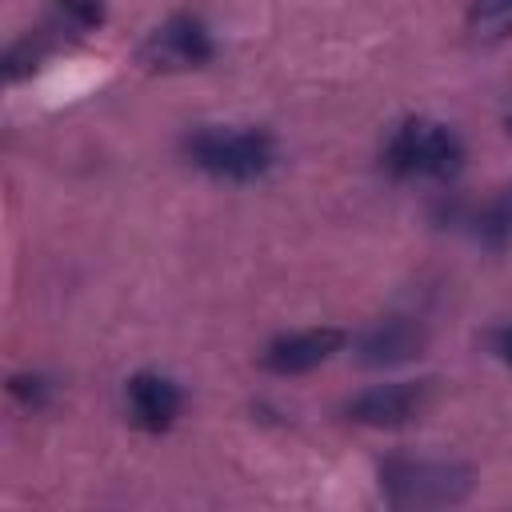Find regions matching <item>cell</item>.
I'll list each match as a JSON object with an SVG mask.
<instances>
[{"mask_svg":"<svg viewBox=\"0 0 512 512\" xmlns=\"http://www.w3.org/2000/svg\"><path fill=\"white\" fill-rule=\"evenodd\" d=\"M184 156L216 176V180H260L276 164V140L264 128H240V124H204L184 136Z\"/></svg>","mask_w":512,"mask_h":512,"instance_id":"1","label":"cell"},{"mask_svg":"<svg viewBox=\"0 0 512 512\" xmlns=\"http://www.w3.org/2000/svg\"><path fill=\"white\" fill-rule=\"evenodd\" d=\"M384 160L408 180H452L464 168V140L440 120L412 116L388 136Z\"/></svg>","mask_w":512,"mask_h":512,"instance_id":"2","label":"cell"},{"mask_svg":"<svg viewBox=\"0 0 512 512\" xmlns=\"http://www.w3.org/2000/svg\"><path fill=\"white\" fill-rule=\"evenodd\" d=\"M380 488L396 508H444L460 504L472 488V472L448 460H388Z\"/></svg>","mask_w":512,"mask_h":512,"instance_id":"3","label":"cell"},{"mask_svg":"<svg viewBox=\"0 0 512 512\" xmlns=\"http://www.w3.org/2000/svg\"><path fill=\"white\" fill-rule=\"evenodd\" d=\"M100 20H104V0H56L52 12H48V20H44V28L20 36V40L8 48V56H4L8 80H20V76L36 72L40 60H44L52 48L72 44V40L96 32Z\"/></svg>","mask_w":512,"mask_h":512,"instance_id":"4","label":"cell"},{"mask_svg":"<svg viewBox=\"0 0 512 512\" xmlns=\"http://www.w3.org/2000/svg\"><path fill=\"white\" fill-rule=\"evenodd\" d=\"M432 404V380H396V384H376L344 404L348 420L368 424V428H404L424 416Z\"/></svg>","mask_w":512,"mask_h":512,"instance_id":"5","label":"cell"},{"mask_svg":"<svg viewBox=\"0 0 512 512\" xmlns=\"http://www.w3.org/2000/svg\"><path fill=\"white\" fill-rule=\"evenodd\" d=\"M212 60V36L196 16H172L140 44V64L156 72H188Z\"/></svg>","mask_w":512,"mask_h":512,"instance_id":"6","label":"cell"},{"mask_svg":"<svg viewBox=\"0 0 512 512\" xmlns=\"http://www.w3.org/2000/svg\"><path fill=\"white\" fill-rule=\"evenodd\" d=\"M344 348V332L340 328H300V332H288V336H276L260 364L276 376H300V372H312L320 364H328L336 352Z\"/></svg>","mask_w":512,"mask_h":512,"instance_id":"7","label":"cell"},{"mask_svg":"<svg viewBox=\"0 0 512 512\" xmlns=\"http://www.w3.org/2000/svg\"><path fill=\"white\" fill-rule=\"evenodd\" d=\"M124 400H128L132 424L144 428V432H164V428H172L176 416H180V404H184L176 380H168V376H160V372H136V376L128 380V388H124Z\"/></svg>","mask_w":512,"mask_h":512,"instance_id":"8","label":"cell"},{"mask_svg":"<svg viewBox=\"0 0 512 512\" xmlns=\"http://www.w3.org/2000/svg\"><path fill=\"white\" fill-rule=\"evenodd\" d=\"M416 348H420V336H416L408 324H384V328H376L372 336H364V344H360V360L372 364V368H380V364L408 360Z\"/></svg>","mask_w":512,"mask_h":512,"instance_id":"9","label":"cell"},{"mask_svg":"<svg viewBox=\"0 0 512 512\" xmlns=\"http://www.w3.org/2000/svg\"><path fill=\"white\" fill-rule=\"evenodd\" d=\"M464 24H468L472 40L500 44L512 36V0H468Z\"/></svg>","mask_w":512,"mask_h":512,"instance_id":"10","label":"cell"},{"mask_svg":"<svg viewBox=\"0 0 512 512\" xmlns=\"http://www.w3.org/2000/svg\"><path fill=\"white\" fill-rule=\"evenodd\" d=\"M496 356H500V360L512 368V328H504V332L496 336Z\"/></svg>","mask_w":512,"mask_h":512,"instance_id":"11","label":"cell"}]
</instances>
